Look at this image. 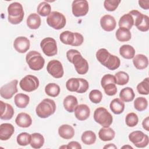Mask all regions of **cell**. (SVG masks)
Here are the masks:
<instances>
[{"label": "cell", "instance_id": "obj_49", "mask_svg": "<svg viewBox=\"0 0 149 149\" xmlns=\"http://www.w3.org/2000/svg\"><path fill=\"white\" fill-rule=\"evenodd\" d=\"M66 148H76V149H81V145L77 141H70L66 146Z\"/></svg>", "mask_w": 149, "mask_h": 149}, {"label": "cell", "instance_id": "obj_34", "mask_svg": "<svg viewBox=\"0 0 149 149\" xmlns=\"http://www.w3.org/2000/svg\"><path fill=\"white\" fill-rule=\"evenodd\" d=\"M81 139L84 144L91 145L96 141V135L93 131L87 130L82 134Z\"/></svg>", "mask_w": 149, "mask_h": 149}, {"label": "cell", "instance_id": "obj_40", "mask_svg": "<svg viewBox=\"0 0 149 149\" xmlns=\"http://www.w3.org/2000/svg\"><path fill=\"white\" fill-rule=\"evenodd\" d=\"M148 106V102L144 97H138L134 101V107L138 111H144Z\"/></svg>", "mask_w": 149, "mask_h": 149}, {"label": "cell", "instance_id": "obj_6", "mask_svg": "<svg viewBox=\"0 0 149 149\" xmlns=\"http://www.w3.org/2000/svg\"><path fill=\"white\" fill-rule=\"evenodd\" d=\"M134 19V25L141 31H147L149 30V17L146 15H143L137 10H132L129 13Z\"/></svg>", "mask_w": 149, "mask_h": 149}, {"label": "cell", "instance_id": "obj_17", "mask_svg": "<svg viewBox=\"0 0 149 149\" xmlns=\"http://www.w3.org/2000/svg\"><path fill=\"white\" fill-rule=\"evenodd\" d=\"M76 118L79 120H86L90 115V109L88 106L86 104L77 105L74 110Z\"/></svg>", "mask_w": 149, "mask_h": 149}, {"label": "cell", "instance_id": "obj_20", "mask_svg": "<svg viewBox=\"0 0 149 149\" xmlns=\"http://www.w3.org/2000/svg\"><path fill=\"white\" fill-rule=\"evenodd\" d=\"M15 122L20 127H29L32 123V119L28 113L21 112L17 115Z\"/></svg>", "mask_w": 149, "mask_h": 149}, {"label": "cell", "instance_id": "obj_44", "mask_svg": "<svg viewBox=\"0 0 149 149\" xmlns=\"http://www.w3.org/2000/svg\"><path fill=\"white\" fill-rule=\"evenodd\" d=\"M120 2V1L118 0H105L104 2V5L106 10L112 12L116 9Z\"/></svg>", "mask_w": 149, "mask_h": 149}, {"label": "cell", "instance_id": "obj_36", "mask_svg": "<svg viewBox=\"0 0 149 149\" xmlns=\"http://www.w3.org/2000/svg\"><path fill=\"white\" fill-rule=\"evenodd\" d=\"M37 11V13L42 16H48L51 13V5L45 1L42 2L38 5Z\"/></svg>", "mask_w": 149, "mask_h": 149}, {"label": "cell", "instance_id": "obj_37", "mask_svg": "<svg viewBox=\"0 0 149 149\" xmlns=\"http://www.w3.org/2000/svg\"><path fill=\"white\" fill-rule=\"evenodd\" d=\"M115 77L116 84L120 86H123L127 84L129 80V74L123 71H119L117 72L115 75Z\"/></svg>", "mask_w": 149, "mask_h": 149}, {"label": "cell", "instance_id": "obj_52", "mask_svg": "<svg viewBox=\"0 0 149 149\" xmlns=\"http://www.w3.org/2000/svg\"><path fill=\"white\" fill-rule=\"evenodd\" d=\"M104 148H117V147L113 144H108L104 147Z\"/></svg>", "mask_w": 149, "mask_h": 149}, {"label": "cell", "instance_id": "obj_43", "mask_svg": "<svg viewBox=\"0 0 149 149\" xmlns=\"http://www.w3.org/2000/svg\"><path fill=\"white\" fill-rule=\"evenodd\" d=\"M102 98V93L98 90H93L89 93L90 101L94 104H98L101 102Z\"/></svg>", "mask_w": 149, "mask_h": 149}, {"label": "cell", "instance_id": "obj_1", "mask_svg": "<svg viewBox=\"0 0 149 149\" xmlns=\"http://www.w3.org/2000/svg\"><path fill=\"white\" fill-rule=\"evenodd\" d=\"M96 58L102 65L111 70L118 69L120 65V59L111 54L105 48H101L97 51Z\"/></svg>", "mask_w": 149, "mask_h": 149}, {"label": "cell", "instance_id": "obj_14", "mask_svg": "<svg viewBox=\"0 0 149 149\" xmlns=\"http://www.w3.org/2000/svg\"><path fill=\"white\" fill-rule=\"evenodd\" d=\"M17 80H13L10 82L3 85L0 90L1 96L6 100L11 98L13 95L17 92Z\"/></svg>", "mask_w": 149, "mask_h": 149}, {"label": "cell", "instance_id": "obj_30", "mask_svg": "<svg viewBox=\"0 0 149 149\" xmlns=\"http://www.w3.org/2000/svg\"><path fill=\"white\" fill-rule=\"evenodd\" d=\"M117 40L120 42H126L129 41L132 38V34L130 30L123 27H119L115 33Z\"/></svg>", "mask_w": 149, "mask_h": 149}, {"label": "cell", "instance_id": "obj_19", "mask_svg": "<svg viewBox=\"0 0 149 149\" xmlns=\"http://www.w3.org/2000/svg\"><path fill=\"white\" fill-rule=\"evenodd\" d=\"M1 119L2 120L11 119L14 115V109L12 106L9 104L0 101Z\"/></svg>", "mask_w": 149, "mask_h": 149}, {"label": "cell", "instance_id": "obj_33", "mask_svg": "<svg viewBox=\"0 0 149 149\" xmlns=\"http://www.w3.org/2000/svg\"><path fill=\"white\" fill-rule=\"evenodd\" d=\"M60 90L59 86L54 83H48L45 87V93L52 97H57L60 93Z\"/></svg>", "mask_w": 149, "mask_h": 149}, {"label": "cell", "instance_id": "obj_53", "mask_svg": "<svg viewBox=\"0 0 149 149\" xmlns=\"http://www.w3.org/2000/svg\"><path fill=\"white\" fill-rule=\"evenodd\" d=\"M122 148H133V147L130 146H123Z\"/></svg>", "mask_w": 149, "mask_h": 149}, {"label": "cell", "instance_id": "obj_16", "mask_svg": "<svg viewBox=\"0 0 149 149\" xmlns=\"http://www.w3.org/2000/svg\"><path fill=\"white\" fill-rule=\"evenodd\" d=\"M100 24L102 29L105 31H111L115 29L116 22L112 16L110 15H105L101 18Z\"/></svg>", "mask_w": 149, "mask_h": 149}, {"label": "cell", "instance_id": "obj_23", "mask_svg": "<svg viewBox=\"0 0 149 149\" xmlns=\"http://www.w3.org/2000/svg\"><path fill=\"white\" fill-rule=\"evenodd\" d=\"M78 102L76 97L69 95L66 96L63 102V107L65 109L69 112H73L74 110V108L77 105Z\"/></svg>", "mask_w": 149, "mask_h": 149}, {"label": "cell", "instance_id": "obj_9", "mask_svg": "<svg viewBox=\"0 0 149 149\" xmlns=\"http://www.w3.org/2000/svg\"><path fill=\"white\" fill-rule=\"evenodd\" d=\"M74 65V68L79 74H85L88 70V63L86 59L83 58L79 51L76 53L69 61Z\"/></svg>", "mask_w": 149, "mask_h": 149}, {"label": "cell", "instance_id": "obj_39", "mask_svg": "<svg viewBox=\"0 0 149 149\" xmlns=\"http://www.w3.org/2000/svg\"><path fill=\"white\" fill-rule=\"evenodd\" d=\"M80 86L79 78H70L66 83V87L71 92H77Z\"/></svg>", "mask_w": 149, "mask_h": 149}, {"label": "cell", "instance_id": "obj_5", "mask_svg": "<svg viewBox=\"0 0 149 149\" xmlns=\"http://www.w3.org/2000/svg\"><path fill=\"white\" fill-rule=\"evenodd\" d=\"M94 119L103 127H108L112 124V115L104 107H98L94 112Z\"/></svg>", "mask_w": 149, "mask_h": 149}, {"label": "cell", "instance_id": "obj_32", "mask_svg": "<svg viewBox=\"0 0 149 149\" xmlns=\"http://www.w3.org/2000/svg\"><path fill=\"white\" fill-rule=\"evenodd\" d=\"M119 97L120 100L124 102H130L134 98L135 94L131 87H127L121 90L119 93Z\"/></svg>", "mask_w": 149, "mask_h": 149}, {"label": "cell", "instance_id": "obj_46", "mask_svg": "<svg viewBox=\"0 0 149 149\" xmlns=\"http://www.w3.org/2000/svg\"><path fill=\"white\" fill-rule=\"evenodd\" d=\"M109 83H113L116 84V80H115V76H113L111 74H105L101 81V84L102 88L107 84H109Z\"/></svg>", "mask_w": 149, "mask_h": 149}, {"label": "cell", "instance_id": "obj_27", "mask_svg": "<svg viewBox=\"0 0 149 149\" xmlns=\"http://www.w3.org/2000/svg\"><path fill=\"white\" fill-rule=\"evenodd\" d=\"M30 101V97L24 94L18 93L14 98V102L15 105L20 108H24L29 104Z\"/></svg>", "mask_w": 149, "mask_h": 149}, {"label": "cell", "instance_id": "obj_45", "mask_svg": "<svg viewBox=\"0 0 149 149\" xmlns=\"http://www.w3.org/2000/svg\"><path fill=\"white\" fill-rule=\"evenodd\" d=\"M105 94L109 96H112L116 94L117 93V87L115 84L109 83L105 85L103 87Z\"/></svg>", "mask_w": 149, "mask_h": 149}, {"label": "cell", "instance_id": "obj_42", "mask_svg": "<svg viewBox=\"0 0 149 149\" xmlns=\"http://www.w3.org/2000/svg\"><path fill=\"white\" fill-rule=\"evenodd\" d=\"M139 122V118L136 113L134 112L129 113L125 118V122L129 127H134L136 126Z\"/></svg>", "mask_w": 149, "mask_h": 149}, {"label": "cell", "instance_id": "obj_15", "mask_svg": "<svg viewBox=\"0 0 149 149\" xmlns=\"http://www.w3.org/2000/svg\"><path fill=\"white\" fill-rule=\"evenodd\" d=\"M30 40L26 37H18L13 42V47L16 51L19 53H25L30 48Z\"/></svg>", "mask_w": 149, "mask_h": 149}, {"label": "cell", "instance_id": "obj_28", "mask_svg": "<svg viewBox=\"0 0 149 149\" xmlns=\"http://www.w3.org/2000/svg\"><path fill=\"white\" fill-rule=\"evenodd\" d=\"M119 54L124 58L130 59L133 58L135 55L134 48L130 45H123L119 48Z\"/></svg>", "mask_w": 149, "mask_h": 149}, {"label": "cell", "instance_id": "obj_21", "mask_svg": "<svg viewBox=\"0 0 149 149\" xmlns=\"http://www.w3.org/2000/svg\"><path fill=\"white\" fill-rule=\"evenodd\" d=\"M59 135L64 139H70L74 135V130L73 127L68 124L61 125L58 129Z\"/></svg>", "mask_w": 149, "mask_h": 149}, {"label": "cell", "instance_id": "obj_13", "mask_svg": "<svg viewBox=\"0 0 149 149\" xmlns=\"http://www.w3.org/2000/svg\"><path fill=\"white\" fill-rule=\"evenodd\" d=\"M47 70L52 77L59 79L63 76L64 71L62 64L60 61L56 59L50 61L47 66Z\"/></svg>", "mask_w": 149, "mask_h": 149}, {"label": "cell", "instance_id": "obj_51", "mask_svg": "<svg viewBox=\"0 0 149 149\" xmlns=\"http://www.w3.org/2000/svg\"><path fill=\"white\" fill-rule=\"evenodd\" d=\"M149 117L147 116L142 122V125L143 127L146 130V131H149Z\"/></svg>", "mask_w": 149, "mask_h": 149}, {"label": "cell", "instance_id": "obj_3", "mask_svg": "<svg viewBox=\"0 0 149 149\" xmlns=\"http://www.w3.org/2000/svg\"><path fill=\"white\" fill-rule=\"evenodd\" d=\"M56 104L54 100L49 98L44 99L36 107V112L41 118H47L55 113Z\"/></svg>", "mask_w": 149, "mask_h": 149}, {"label": "cell", "instance_id": "obj_11", "mask_svg": "<svg viewBox=\"0 0 149 149\" xmlns=\"http://www.w3.org/2000/svg\"><path fill=\"white\" fill-rule=\"evenodd\" d=\"M129 139L131 142L138 148H144L148 144V136L140 130L130 133Z\"/></svg>", "mask_w": 149, "mask_h": 149}, {"label": "cell", "instance_id": "obj_50", "mask_svg": "<svg viewBox=\"0 0 149 149\" xmlns=\"http://www.w3.org/2000/svg\"><path fill=\"white\" fill-rule=\"evenodd\" d=\"M139 6L144 9H148L149 8V1H139Z\"/></svg>", "mask_w": 149, "mask_h": 149}, {"label": "cell", "instance_id": "obj_22", "mask_svg": "<svg viewBox=\"0 0 149 149\" xmlns=\"http://www.w3.org/2000/svg\"><path fill=\"white\" fill-rule=\"evenodd\" d=\"M133 63L136 69L142 70L148 66V60L146 55L143 54H137L133 57Z\"/></svg>", "mask_w": 149, "mask_h": 149}, {"label": "cell", "instance_id": "obj_10", "mask_svg": "<svg viewBox=\"0 0 149 149\" xmlns=\"http://www.w3.org/2000/svg\"><path fill=\"white\" fill-rule=\"evenodd\" d=\"M40 47L44 54L48 56H52L57 54L56 42L53 38L47 37L42 40Z\"/></svg>", "mask_w": 149, "mask_h": 149}, {"label": "cell", "instance_id": "obj_7", "mask_svg": "<svg viewBox=\"0 0 149 149\" xmlns=\"http://www.w3.org/2000/svg\"><path fill=\"white\" fill-rule=\"evenodd\" d=\"M66 17L61 13L57 11H53L47 18V24L56 30H60L66 25Z\"/></svg>", "mask_w": 149, "mask_h": 149}, {"label": "cell", "instance_id": "obj_35", "mask_svg": "<svg viewBox=\"0 0 149 149\" xmlns=\"http://www.w3.org/2000/svg\"><path fill=\"white\" fill-rule=\"evenodd\" d=\"M59 38L63 44L72 45L74 42V34L70 31H65L61 33Z\"/></svg>", "mask_w": 149, "mask_h": 149}, {"label": "cell", "instance_id": "obj_2", "mask_svg": "<svg viewBox=\"0 0 149 149\" xmlns=\"http://www.w3.org/2000/svg\"><path fill=\"white\" fill-rule=\"evenodd\" d=\"M8 19L10 23L17 24L23 19L24 13L22 5L19 2H13L8 8Z\"/></svg>", "mask_w": 149, "mask_h": 149}, {"label": "cell", "instance_id": "obj_26", "mask_svg": "<svg viewBox=\"0 0 149 149\" xmlns=\"http://www.w3.org/2000/svg\"><path fill=\"white\" fill-rule=\"evenodd\" d=\"M109 107L113 113L119 115L123 112L125 103L119 98H115L111 102Z\"/></svg>", "mask_w": 149, "mask_h": 149}, {"label": "cell", "instance_id": "obj_48", "mask_svg": "<svg viewBox=\"0 0 149 149\" xmlns=\"http://www.w3.org/2000/svg\"><path fill=\"white\" fill-rule=\"evenodd\" d=\"M74 40L72 46L77 47V46L81 45L84 41V38L83 36L79 33H74Z\"/></svg>", "mask_w": 149, "mask_h": 149}, {"label": "cell", "instance_id": "obj_12", "mask_svg": "<svg viewBox=\"0 0 149 149\" xmlns=\"http://www.w3.org/2000/svg\"><path fill=\"white\" fill-rule=\"evenodd\" d=\"M88 9V3L86 0H76L72 2V10L73 15L76 17L86 15Z\"/></svg>", "mask_w": 149, "mask_h": 149}, {"label": "cell", "instance_id": "obj_31", "mask_svg": "<svg viewBox=\"0 0 149 149\" xmlns=\"http://www.w3.org/2000/svg\"><path fill=\"white\" fill-rule=\"evenodd\" d=\"M31 135L30 146L33 148H40L44 143V138L42 134L38 133H34Z\"/></svg>", "mask_w": 149, "mask_h": 149}, {"label": "cell", "instance_id": "obj_8", "mask_svg": "<svg viewBox=\"0 0 149 149\" xmlns=\"http://www.w3.org/2000/svg\"><path fill=\"white\" fill-rule=\"evenodd\" d=\"M39 84L38 79L36 76L31 74L24 77L19 83L22 90L26 92H31L36 90L38 87Z\"/></svg>", "mask_w": 149, "mask_h": 149}, {"label": "cell", "instance_id": "obj_29", "mask_svg": "<svg viewBox=\"0 0 149 149\" xmlns=\"http://www.w3.org/2000/svg\"><path fill=\"white\" fill-rule=\"evenodd\" d=\"M133 25H134L133 17L129 13L125 14L119 19V27H123L128 30H130L131 29V28Z\"/></svg>", "mask_w": 149, "mask_h": 149}, {"label": "cell", "instance_id": "obj_38", "mask_svg": "<svg viewBox=\"0 0 149 149\" xmlns=\"http://www.w3.org/2000/svg\"><path fill=\"white\" fill-rule=\"evenodd\" d=\"M31 135L26 132L20 133L16 139L17 144L21 146H26L30 144Z\"/></svg>", "mask_w": 149, "mask_h": 149}, {"label": "cell", "instance_id": "obj_24", "mask_svg": "<svg viewBox=\"0 0 149 149\" xmlns=\"http://www.w3.org/2000/svg\"><path fill=\"white\" fill-rule=\"evenodd\" d=\"M100 139L104 141L112 140L115 136V131L111 127H102L98 132Z\"/></svg>", "mask_w": 149, "mask_h": 149}, {"label": "cell", "instance_id": "obj_18", "mask_svg": "<svg viewBox=\"0 0 149 149\" xmlns=\"http://www.w3.org/2000/svg\"><path fill=\"white\" fill-rule=\"evenodd\" d=\"M15 132L14 126L8 123H2L0 126V139L2 141L9 140Z\"/></svg>", "mask_w": 149, "mask_h": 149}, {"label": "cell", "instance_id": "obj_47", "mask_svg": "<svg viewBox=\"0 0 149 149\" xmlns=\"http://www.w3.org/2000/svg\"><path fill=\"white\" fill-rule=\"evenodd\" d=\"M80 81V86L77 91L78 93H84L87 91L89 87V84L88 81L83 78H79Z\"/></svg>", "mask_w": 149, "mask_h": 149}, {"label": "cell", "instance_id": "obj_25", "mask_svg": "<svg viewBox=\"0 0 149 149\" xmlns=\"http://www.w3.org/2000/svg\"><path fill=\"white\" fill-rule=\"evenodd\" d=\"M27 25L30 29L36 30L39 28L41 25V20L40 16L37 13L30 14L26 20Z\"/></svg>", "mask_w": 149, "mask_h": 149}, {"label": "cell", "instance_id": "obj_4", "mask_svg": "<svg viewBox=\"0 0 149 149\" xmlns=\"http://www.w3.org/2000/svg\"><path fill=\"white\" fill-rule=\"evenodd\" d=\"M26 61L29 68L33 70H40L44 66L45 60L41 54L36 51L29 52L26 56Z\"/></svg>", "mask_w": 149, "mask_h": 149}, {"label": "cell", "instance_id": "obj_41", "mask_svg": "<svg viewBox=\"0 0 149 149\" xmlns=\"http://www.w3.org/2000/svg\"><path fill=\"white\" fill-rule=\"evenodd\" d=\"M148 77L144 79L137 86V90L139 94L148 95L149 93V81Z\"/></svg>", "mask_w": 149, "mask_h": 149}]
</instances>
